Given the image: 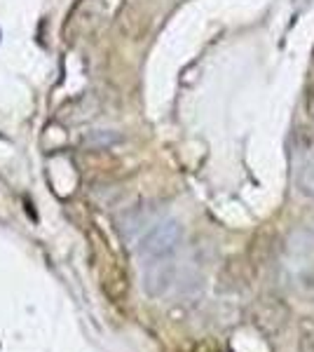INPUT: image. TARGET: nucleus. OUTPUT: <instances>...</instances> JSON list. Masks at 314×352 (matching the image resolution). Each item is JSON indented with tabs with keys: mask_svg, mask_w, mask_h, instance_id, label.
<instances>
[{
	"mask_svg": "<svg viewBox=\"0 0 314 352\" xmlns=\"http://www.w3.org/2000/svg\"><path fill=\"white\" fill-rule=\"evenodd\" d=\"M293 174H295V186L300 188L302 195L314 197V139L295 144Z\"/></svg>",
	"mask_w": 314,
	"mask_h": 352,
	"instance_id": "f257e3e1",
	"label": "nucleus"
}]
</instances>
